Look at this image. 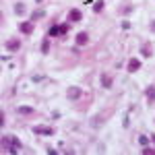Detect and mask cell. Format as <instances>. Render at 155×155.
I'll return each instance as SVG.
<instances>
[{
  "instance_id": "6da1fadb",
  "label": "cell",
  "mask_w": 155,
  "mask_h": 155,
  "mask_svg": "<svg viewBox=\"0 0 155 155\" xmlns=\"http://www.w3.org/2000/svg\"><path fill=\"white\" fill-rule=\"evenodd\" d=\"M2 149L8 151V153H17L21 149V141L15 139V137H2Z\"/></svg>"
},
{
  "instance_id": "7a4b0ae2",
  "label": "cell",
  "mask_w": 155,
  "mask_h": 155,
  "mask_svg": "<svg viewBox=\"0 0 155 155\" xmlns=\"http://www.w3.org/2000/svg\"><path fill=\"white\" fill-rule=\"evenodd\" d=\"M66 33H68V25H66V23L52 25V27H50V31H48L50 37H62V35H66Z\"/></svg>"
},
{
  "instance_id": "3957f363",
  "label": "cell",
  "mask_w": 155,
  "mask_h": 155,
  "mask_svg": "<svg viewBox=\"0 0 155 155\" xmlns=\"http://www.w3.org/2000/svg\"><path fill=\"white\" fill-rule=\"evenodd\" d=\"M33 132H35V134H41V137H52V134H56V130H54L52 126H44V124L33 126Z\"/></svg>"
},
{
  "instance_id": "277c9868",
  "label": "cell",
  "mask_w": 155,
  "mask_h": 155,
  "mask_svg": "<svg viewBox=\"0 0 155 155\" xmlns=\"http://www.w3.org/2000/svg\"><path fill=\"white\" fill-rule=\"evenodd\" d=\"M19 31L25 33V35H31V33L35 31V23H33V21H21V23H19Z\"/></svg>"
},
{
  "instance_id": "5b68a950",
  "label": "cell",
  "mask_w": 155,
  "mask_h": 155,
  "mask_svg": "<svg viewBox=\"0 0 155 155\" xmlns=\"http://www.w3.org/2000/svg\"><path fill=\"white\" fill-rule=\"evenodd\" d=\"M19 48H21V39L19 37H11V39L4 41V50H8V52H17Z\"/></svg>"
},
{
  "instance_id": "8992f818",
  "label": "cell",
  "mask_w": 155,
  "mask_h": 155,
  "mask_svg": "<svg viewBox=\"0 0 155 155\" xmlns=\"http://www.w3.org/2000/svg\"><path fill=\"white\" fill-rule=\"evenodd\" d=\"M66 97H68L71 101H77V99H81V97H83V91H81V87H68V89H66Z\"/></svg>"
},
{
  "instance_id": "52a82bcc",
  "label": "cell",
  "mask_w": 155,
  "mask_h": 155,
  "mask_svg": "<svg viewBox=\"0 0 155 155\" xmlns=\"http://www.w3.org/2000/svg\"><path fill=\"white\" fill-rule=\"evenodd\" d=\"M141 66H143V62H141L139 58H130V60H128V64H126V71H128V72H139Z\"/></svg>"
},
{
  "instance_id": "ba28073f",
  "label": "cell",
  "mask_w": 155,
  "mask_h": 155,
  "mask_svg": "<svg viewBox=\"0 0 155 155\" xmlns=\"http://www.w3.org/2000/svg\"><path fill=\"white\" fill-rule=\"evenodd\" d=\"M81 19H83V12L79 11V8H71V11H68V21H71V23H79Z\"/></svg>"
},
{
  "instance_id": "9c48e42d",
  "label": "cell",
  "mask_w": 155,
  "mask_h": 155,
  "mask_svg": "<svg viewBox=\"0 0 155 155\" xmlns=\"http://www.w3.org/2000/svg\"><path fill=\"white\" fill-rule=\"evenodd\" d=\"M74 41H77V46H87L89 44V33L87 31H79L77 37H74Z\"/></svg>"
},
{
  "instance_id": "30bf717a",
  "label": "cell",
  "mask_w": 155,
  "mask_h": 155,
  "mask_svg": "<svg viewBox=\"0 0 155 155\" xmlns=\"http://www.w3.org/2000/svg\"><path fill=\"white\" fill-rule=\"evenodd\" d=\"M99 83H101L104 89H112V77H110V74H101V77H99Z\"/></svg>"
},
{
  "instance_id": "8fae6325",
  "label": "cell",
  "mask_w": 155,
  "mask_h": 155,
  "mask_svg": "<svg viewBox=\"0 0 155 155\" xmlns=\"http://www.w3.org/2000/svg\"><path fill=\"white\" fill-rule=\"evenodd\" d=\"M17 112H19V114H23V116H31V114H35V107H29V106H19V107H17Z\"/></svg>"
},
{
  "instance_id": "7c38bea8",
  "label": "cell",
  "mask_w": 155,
  "mask_h": 155,
  "mask_svg": "<svg viewBox=\"0 0 155 155\" xmlns=\"http://www.w3.org/2000/svg\"><path fill=\"white\" fill-rule=\"evenodd\" d=\"M145 95H147V101H149V104H153V101H155V87H153V85H149V87L145 89Z\"/></svg>"
},
{
  "instance_id": "4fadbf2b",
  "label": "cell",
  "mask_w": 155,
  "mask_h": 155,
  "mask_svg": "<svg viewBox=\"0 0 155 155\" xmlns=\"http://www.w3.org/2000/svg\"><path fill=\"white\" fill-rule=\"evenodd\" d=\"M44 17H46V11H41V8H39V11H35L33 15H31V21H33V23H37V21H41Z\"/></svg>"
},
{
  "instance_id": "5bb4252c",
  "label": "cell",
  "mask_w": 155,
  "mask_h": 155,
  "mask_svg": "<svg viewBox=\"0 0 155 155\" xmlns=\"http://www.w3.org/2000/svg\"><path fill=\"white\" fill-rule=\"evenodd\" d=\"M141 54H143L145 58H151V54H153V52H151V46H149V44H145L143 48H141Z\"/></svg>"
},
{
  "instance_id": "9a60e30c",
  "label": "cell",
  "mask_w": 155,
  "mask_h": 155,
  "mask_svg": "<svg viewBox=\"0 0 155 155\" xmlns=\"http://www.w3.org/2000/svg\"><path fill=\"white\" fill-rule=\"evenodd\" d=\"M104 4H106L104 0H97L95 4H93V12H101V11H104Z\"/></svg>"
},
{
  "instance_id": "2e32d148",
  "label": "cell",
  "mask_w": 155,
  "mask_h": 155,
  "mask_svg": "<svg viewBox=\"0 0 155 155\" xmlns=\"http://www.w3.org/2000/svg\"><path fill=\"white\" fill-rule=\"evenodd\" d=\"M15 12H17V15H23L25 12V4L23 2H17V4H15Z\"/></svg>"
},
{
  "instance_id": "e0dca14e",
  "label": "cell",
  "mask_w": 155,
  "mask_h": 155,
  "mask_svg": "<svg viewBox=\"0 0 155 155\" xmlns=\"http://www.w3.org/2000/svg\"><path fill=\"white\" fill-rule=\"evenodd\" d=\"M50 52V39H44L41 41V54H48Z\"/></svg>"
},
{
  "instance_id": "ac0fdd59",
  "label": "cell",
  "mask_w": 155,
  "mask_h": 155,
  "mask_svg": "<svg viewBox=\"0 0 155 155\" xmlns=\"http://www.w3.org/2000/svg\"><path fill=\"white\" fill-rule=\"evenodd\" d=\"M106 118V116H104V114H97V118L95 120H91V126H99V124H101V120Z\"/></svg>"
},
{
  "instance_id": "d6986e66",
  "label": "cell",
  "mask_w": 155,
  "mask_h": 155,
  "mask_svg": "<svg viewBox=\"0 0 155 155\" xmlns=\"http://www.w3.org/2000/svg\"><path fill=\"white\" fill-rule=\"evenodd\" d=\"M143 153H145V155H155V149H151V147H145Z\"/></svg>"
},
{
  "instance_id": "ffe728a7",
  "label": "cell",
  "mask_w": 155,
  "mask_h": 155,
  "mask_svg": "<svg viewBox=\"0 0 155 155\" xmlns=\"http://www.w3.org/2000/svg\"><path fill=\"white\" fill-rule=\"evenodd\" d=\"M139 143H141V145H147V137H145V134H141V137H139Z\"/></svg>"
},
{
  "instance_id": "44dd1931",
  "label": "cell",
  "mask_w": 155,
  "mask_h": 155,
  "mask_svg": "<svg viewBox=\"0 0 155 155\" xmlns=\"http://www.w3.org/2000/svg\"><path fill=\"white\" fill-rule=\"evenodd\" d=\"M60 118V112H52V120H58Z\"/></svg>"
},
{
  "instance_id": "7402d4cb",
  "label": "cell",
  "mask_w": 155,
  "mask_h": 155,
  "mask_svg": "<svg viewBox=\"0 0 155 155\" xmlns=\"http://www.w3.org/2000/svg\"><path fill=\"white\" fill-rule=\"evenodd\" d=\"M151 31H153V33H155V21H153V23H151Z\"/></svg>"
},
{
  "instance_id": "603a6c76",
  "label": "cell",
  "mask_w": 155,
  "mask_h": 155,
  "mask_svg": "<svg viewBox=\"0 0 155 155\" xmlns=\"http://www.w3.org/2000/svg\"><path fill=\"white\" fill-rule=\"evenodd\" d=\"M151 141H153V143H155V134H153V137H151Z\"/></svg>"
},
{
  "instance_id": "cb8c5ba5",
  "label": "cell",
  "mask_w": 155,
  "mask_h": 155,
  "mask_svg": "<svg viewBox=\"0 0 155 155\" xmlns=\"http://www.w3.org/2000/svg\"><path fill=\"white\" fill-rule=\"evenodd\" d=\"M35 2H37V4H39V2H44V0H35Z\"/></svg>"
}]
</instances>
